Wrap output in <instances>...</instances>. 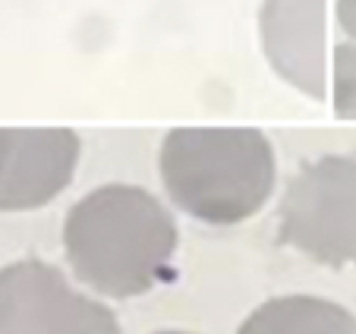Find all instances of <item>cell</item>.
I'll return each mask as SVG.
<instances>
[{
	"label": "cell",
	"mask_w": 356,
	"mask_h": 334,
	"mask_svg": "<svg viewBox=\"0 0 356 334\" xmlns=\"http://www.w3.org/2000/svg\"><path fill=\"white\" fill-rule=\"evenodd\" d=\"M180 246L174 214L158 196L129 183L92 189L63 221L73 274L101 296L133 300L170 278Z\"/></svg>",
	"instance_id": "obj_1"
},
{
	"label": "cell",
	"mask_w": 356,
	"mask_h": 334,
	"mask_svg": "<svg viewBox=\"0 0 356 334\" xmlns=\"http://www.w3.org/2000/svg\"><path fill=\"white\" fill-rule=\"evenodd\" d=\"M161 180L189 218L230 228L243 224L275 193V148L262 129L180 127L161 142Z\"/></svg>",
	"instance_id": "obj_2"
},
{
	"label": "cell",
	"mask_w": 356,
	"mask_h": 334,
	"mask_svg": "<svg viewBox=\"0 0 356 334\" xmlns=\"http://www.w3.org/2000/svg\"><path fill=\"white\" fill-rule=\"evenodd\" d=\"M277 240L318 265L356 262V154H325L296 170L277 208Z\"/></svg>",
	"instance_id": "obj_3"
},
{
	"label": "cell",
	"mask_w": 356,
	"mask_h": 334,
	"mask_svg": "<svg viewBox=\"0 0 356 334\" xmlns=\"http://www.w3.org/2000/svg\"><path fill=\"white\" fill-rule=\"evenodd\" d=\"M0 334H120V325L57 265L19 259L0 268Z\"/></svg>",
	"instance_id": "obj_4"
},
{
	"label": "cell",
	"mask_w": 356,
	"mask_h": 334,
	"mask_svg": "<svg viewBox=\"0 0 356 334\" xmlns=\"http://www.w3.org/2000/svg\"><path fill=\"white\" fill-rule=\"evenodd\" d=\"M82 142L73 129H0V212H35L73 183Z\"/></svg>",
	"instance_id": "obj_5"
},
{
	"label": "cell",
	"mask_w": 356,
	"mask_h": 334,
	"mask_svg": "<svg viewBox=\"0 0 356 334\" xmlns=\"http://www.w3.org/2000/svg\"><path fill=\"white\" fill-rule=\"evenodd\" d=\"M259 35L271 70L296 92L325 98V0H265Z\"/></svg>",
	"instance_id": "obj_6"
},
{
	"label": "cell",
	"mask_w": 356,
	"mask_h": 334,
	"mask_svg": "<svg viewBox=\"0 0 356 334\" xmlns=\"http://www.w3.org/2000/svg\"><path fill=\"white\" fill-rule=\"evenodd\" d=\"M236 334H356V315L325 296L287 294L252 309Z\"/></svg>",
	"instance_id": "obj_7"
},
{
	"label": "cell",
	"mask_w": 356,
	"mask_h": 334,
	"mask_svg": "<svg viewBox=\"0 0 356 334\" xmlns=\"http://www.w3.org/2000/svg\"><path fill=\"white\" fill-rule=\"evenodd\" d=\"M334 111L343 120H356V45L334 47Z\"/></svg>",
	"instance_id": "obj_8"
},
{
	"label": "cell",
	"mask_w": 356,
	"mask_h": 334,
	"mask_svg": "<svg viewBox=\"0 0 356 334\" xmlns=\"http://www.w3.org/2000/svg\"><path fill=\"white\" fill-rule=\"evenodd\" d=\"M337 22L350 38H356V0H337Z\"/></svg>",
	"instance_id": "obj_9"
},
{
	"label": "cell",
	"mask_w": 356,
	"mask_h": 334,
	"mask_svg": "<svg viewBox=\"0 0 356 334\" xmlns=\"http://www.w3.org/2000/svg\"><path fill=\"white\" fill-rule=\"evenodd\" d=\"M155 334H195V331H155Z\"/></svg>",
	"instance_id": "obj_10"
}]
</instances>
